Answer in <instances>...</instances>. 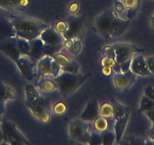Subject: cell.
I'll return each mask as SVG.
<instances>
[{"label":"cell","mask_w":154,"mask_h":145,"mask_svg":"<svg viewBox=\"0 0 154 145\" xmlns=\"http://www.w3.org/2000/svg\"><path fill=\"white\" fill-rule=\"evenodd\" d=\"M102 55L109 56L115 59L119 65L121 73L125 72L130 69L133 56L136 53L144 52L143 48L137 47L136 45L130 43H119L107 45L100 50Z\"/></svg>","instance_id":"1"},{"label":"cell","mask_w":154,"mask_h":145,"mask_svg":"<svg viewBox=\"0 0 154 145\" xmlns=\"http://www.w3.org/2000/svg\"><path fill=\"white\" fill-rule=\"evenodd\" d=\"M11 22L15 29L16 37L30 41L39 37L44 29L49 27L48 24L24 16H11Z\"/></svg>","instance_id":"2"},{"label":"cell","mask_w":154,"mask_h":145,"mask_svg":"<svg viewBox=\"0 0 154 145\" xmlns=\"http://www.w3.org/2000/svg\"><path fill=\"white\" fill-rule=\"evenodd\" d=\"M91 76V73H87L83 76L79 73L72 74L69 72H62L57 77L54 78V80L57 84L60 94L63 97H67L82 86Z\"/></svg>","instance_id":"3"},{"label":"cell","mask_w":154,"mask_h":145,"mask_svg":"<svg viewBox=\"0 0 154 145\" xmlns=\"http://www.w3.org/2000/svg\"><path fill=\"white\" fill-rule=\"evenodd\" d=\"M3 134V141L13 145H28L29 142L17 129L15 124L5 119L1 122Z\"/></svg>","instance_id":"4"},{"label":"cell","mask_w":154,"mask_h":145,"mask_svg":"<svg viewBox=\"0 0 154 145\" xmlns=\"http://www.w3.org/2000/svg\"><path fill=\"white\" fill-rule=\"evenodd\" d=\"M115 17L116 15L112 11L107 10L101 13L94 20V26L96 32H98L99 35H101L106 42L110 39L109 32Z\"/></svg>","instance_id":"5"},{"label":"cell","mask_w":154,"mask_h":145,"mask_svg":"<svg viewBox=\"0 0 154 145\" xmlns=\"http://www.w3.org/2000/svg\"><path fill=\"white\" fill-rule=\"evenodd\" d=\"M67 23V29L62 36L64 39H74L82 32L85 23V16L71 15L65 20Z\"/></svg>","instance_id":"6"},{"label":"cell","mask_w":154,"mask_h":145,"mask_svg":"<svg viewBox=\"0 0 154 145\" xmlns=\"http://www.w3.org/2000/svg\"><path fill=\"white\" fill-rule=\"evenodd\" d=\"M137 76L131 69L122 73H115L113 82L116 91L122 93L128 92L137 80Z\"/></svg>","instance_id":"7"},{"label":"cell","mask_w":154,"mask_h":145,"mask_svg":"<svg viewBox=\"0 0 154 145\" xmlns=\"http://www.w3.org/2000/svg\"><path fill=\"white\" fill-rule=\"evenodd\" d=\"M69 134L71 138L79 143H87L90 136L88 125L85 122L78 119L72 121L69 125Z\"/></svg>","instance_id":"8"},{"label":"cell","mask_w":154,"mask_h":145,"mask_svg":"<svg viewBox=\"0 0 154 145\" xmlns=\"http://www.w3.org/2000/svg\"><path fill=\"white\" fill-rule=\"evenodd\" d=\"M0 51L14 61L21 56L17 48L16 37L0 39Z\"/></svg>","instance_id":"9"},{"label":"cell","mask_w":154,"mask_h":145,"mask_svg":"<svg viewBox=\"0 0 154 145\" xmlns=\"http://www.w3.org/2000/svg\"><path fill=\"white\" fill-rule=\"evenodd\" d=\"M14 62L23 79L28 81H32L35 79V77H36L33 72L34 63L31 62L29 59L20 56Z\"/></svg>","instance_id":"10"},{"label":"cell","mask_w":154,"mask_h":145,"mask_svg":"<svg viewBox=\"0 0 154 145\" xmlns=\"http://www.w3.org/2000/svg\"><path fill=\"white\" fill-rule=\"evenodd\" d=\"M130 69L137 76H150L152 74L148 69L146 59L142 55H137L132 58Z\"/></svg>","instance_id":"11"},{"label":"cell","mask_w":154,"mask_h":145,"mask_svg":"<svg viewBox=\"0 0 154 145\" xmlns=\"http://www.w3.org/2000/svg\"><path fill=\"white\" fill-rule=\"evenodd\" d=\"M99 116L98 103L96 100L92 99L87 103L85 110L81 113L79 119L83 122H93Z\"/></svg>","instance_id":"12"},{"label":"cell","mask_w":154,"mask_h":145,"mask_svg":"<svg viewBox=\"0 0 154 145\" xmlns=\"http://www.w3.org/2000/svg\"><path fill=\"white\" fill-rule=\"evenodd\" d=\"M39 38L46 45H61L64 39L61 34L58 33L54 28L48 27L41 32Z\"/></svg>","instance_id":"13"},{"label":"cell","mask_w":154,"mask_h":145,"mask_svg":"<svg viewBox=\"0 0 154 145\" xmlns=\"http://www.w3.org/2000/svg\"><path fill=\"white\" fill-rule=\"evenodd\" d=\"M130 114H131V110L128 111L124 116L115 120L114 133H115L116 137V143H118V144L120 143L122 137H123L124 132H125V130L126 128L127 125H128V120H129Z\"/></svg>","instance_id":"14"},{"label":"cell","mask_w":154,"mask_h":145,"mask_svg":"<svg viewBox=\"0 0 154 145\" xmlns=\"http://www.w3.org/2000/svg\"><path fill=\"white\" fill-rule=\"evenodd\" d=\"M14 37H16V32L11 20L0 16V39Z\"/></svg>","instance_id":"15"},{"label":"cell","mask_w":154,"mask_h":145,"mask_svg":"<svg viewBox=\"0 0 154 145\" xmlns=\"http://www.w3.org/2000/svg\"><path fill=\"white\" fill-rule=\"evenodd\" d=\"M129 24L130 20H124L116 16L110 28V32H109L110 38H116L122 35L128 29Z\"/></svg>","instance_id":"16"},{"label":"cell","mask_w":154,"mask_h":145,"mask_svg":"<svg viewBox=\"0 0 154 145\" xmlns=\"http://www.w3.org/2000/svg\"><path fill=\"white\" fill-rule=\"evenodd\" d=\"M30 45V50L28 54L31 59L34 60H38L44 57V42L39 37L29 41Z\"/></svg>","instance_id":"17"},{"label":"cell","mask_w":154,"mask_h":145,"mask_svg":"<svg viewBox=\"0 0 154 145\" xmlns=\"http://www.w3.org/2000/svg\"><path fill=\"white\" fill-rule=\"evenodd\" d=\"M52 60L53 58L51 56H44L38 60L37 64L36 82L44 78L45 76L50 74V69Z\"/></svg>","instance_id":"18"},{"label":"cell","mask_w":154,"mask_h":145,"mask_svg":"<svg viewBox=\"0 0 154 145\" xmlns=\"http://www.w3.org/2000/svg\"><path fill=\"white\" fill-rule=\"evenodd\" d=\"M125 8H128L127 17L128 20H132L137 14L141 4V0H123Z\"/></svg>","instance_id":"19"},{"label":"cell","mask_w":154,"mask_h":145,"mask_svg":"<svg viewBox=\"0 0 154 145\" xmlns=\"http://www.w3.org/2000/svg\"><path fill=\"white\" fill-rule=\"evenodd\" d=\"M111 103L113 107V118L115 120L124 116L128 111L131 110L130 107L122 105L114 98H112L111 100Z\"/></svg>","instance_id":"20"},{"label":"cell","mask_w":154,"mask_h":145,"mask_svg":"<svg viewBox=\"0 0 154 145\" xmlns=\"http://www.w3.org/2000/svg\"><path fill=\"white\" fill-rule=\"evenodd\" d=\"M0 98L7 100H14L17 99V95L15 91L10 87L4 85L0 81Z\"/></svg>","instance_id":"21"},{"label":"cell","mask_w":154,"mask_h":145,"mask_svg":"<svg viewBox=\"0 0 154 145\" xmlns=\"http://www.w3.org/2000/svg\"><path fill=\"white\" fill-rule=\"evenodd\" d=\"M36 86L38 87L41 91H47V92H51L54 91L56 88H57V84L54 82V80L46 79V78H42L40 80H38L36 82Z\"/></svg>","instance_id":"22"},{"label":"cell","mask_w":154,"mask_h":145,"mask_svg":"<svg viewBox=\"0 0 154 145\" xmlns=\"http://www.w3.org/2000/svg\"><path fill=\"white\" fill-rule=\"evenodd\" d=\"M93 126L96 131L99 133L109 130V123L108 121V118L103 117L102 116H99L93 121Z\"/></svg>","instance_id":"23"},{"label":"cell","mask_w":154,"mask_h":145,"mask_svg":"<svg viewBox=\"0 0 154 145\" xmlns=\"http://www.w3.org/2000/svg\"><path fill=\"white\" fill-rule=\"evenodd\" d=\"M24 90L26 101H32V100H36L41 97V95L38 94V91L35 89L33 85L27 84V85H25Z\"/></svg>","instance_id":"24"},{"label":"cell","mask_w":154,"mask_h":145,"mask_svg":"<svg viewBox=\"0 0 154 145\" xmlns=\"http://www.w3.org/2000/svg\"><path fill=\"white\" fill-rule=\"evenodd\" d=\"M100 116L106 118L113 117V107L111 102H104L99 106Z\"/></svg>","instance_id":"25"},{"label":"cell","mask_w":154,"mask_h":145,"mask_svg":"<svg viewBox=\"0 0 154 145\" xmlns=\"http://www.w3.org/2000/svg\"><path fill=\"white\" fill-rule=\"evenodd\" d=\"M154 107V101L153 100H150L149 98L146 97V96L143 95L141 97L140 101V106L137 110V113H144V112L148 111V110H151Z\"/></svg>","instance_id":"26"},{"label":"cell","mask_w":154,"mask_h":145,"mask_svg":"<svg viewBox=\"0 0 154 145\" xmlns=\"http://www.w3.org/2000/svg\"><path fill=\"white\" fill-rule=\"evenodd\" d=\"M16 42H17V48L20 51L21 55H28L30 50V45L28 40L16 37Z\"/></svg>","instance_id":"27"},{"label":"cell","mask_w":154,"mask_h":145,"mask_svg":"<svg viewBox=\"0 0 154 145\" xmlns=\"http://www.w3.org/2000/svg\"><path fill=\"white\" fill-rule=\"evenodd\" d=\"M100 137H101V144L103 145H112L116 141L115 133L109 130L100 133Z\"/></svg>","instance_id":"28"},{"label":"cell","mask_w":154,"mask_h":145,"mask_svg":"<svg viewBox=\"0 0 154 145\" xmlns=\"http://www.w3.org/2000/svg\"><path fill=\"white\" fill-rule=\"evenodd\" d=\"M79 69H80L79 64L75 60H70L69 63L61 67L62 72H69L72 74H79Z\"/></svg>","instance_id":"29"},{"label":"cell","mask_w":154,"mask_h":145,"mask_svg":"<svg viewBox=\"0 0 154 145\" xmlns=\"http://www.w3.org/2000/svg\"><path fill=\"white\" fill-rule=\"evenodd\" d=\"M63 47V44L61 45H46L44 44L43 53L44 56H51L58 53Z\"/></svg>","instance_id":"30"},{"label":"cell","mask_w":154,"mask_h":145,"mask_svg":"<svg viewBox=\"0 0 154 145\" xmlns=\"http://www.w3.org/2000/svg\"><path fill=\"white\" fill-rule=\"evenodd\" d=\"M66 111H67V106L62 101L57 102L53 106V112L54 114L58 115V116L63 115Z\"/></svg>","instance_id":"31"},{"label":"cell","mask_w":154,"mask_h":145,"mask_svg":"<svg viewBox=\"0 0 154 145\" xmlns=\"http://www.w3.org/2000/svg\"><path fill=\"white\" fill-rule=\"evenodd\" d=\"M52 58L53 60H54L56 63H58L61 67L70 61L69 57H66L65 54H61V53H59V52L57 53V54H54V55L52 56Z\"/></svg>","instance_id":"32"},{"label":"cell","mask_w":154,"mask_h":145,"mask_svg":"<svg viewBox=\"0 0 154 145\" xmlns=\"http://www.w3.org/2000/svg\"><path fill=\"white\" fill-rule=\"evenodd\" d=\"M27 107L29 108V110L31 111L32 114L33 115V116H35V118L38 119V120H40L41 117H42V114H43L44 112L45 111V109L42 107H39V106H34V105H26Z\"/></svg>","instance_id":"33"},{"label":"cell","mask_w":154,"mask_h":145,"mask_svg":"<svg viewBox=\"0 0 154 145\" xmlns=\"http://www.w3.org/2000/svg\"><path fill=\"white\" fill-rule=\"evenodd\" d=\"M87 143L90 145H100L101 144V137L100 133L99 132H91L90 133L89 138H88Z\"/></svg>","instance_id":"34"},{"label":"cell","mask_w":154,"mask_h":145,"mask_svg":"<svg viewBox=\"0 0 154 145\" xmlns=\"http://www.w3.org/2000/svg\"><path fill=\"white\" fill-rule=\"evenodd\" d=\"M67 23H66V20H59L54 25V29L57 31L58 33L63 34L67 29Z\"/></svg>","instance_id":"35"},{"label":"cell","mask_w":154,"mask_h":145,"mask_svg":"<svg viewBox=\"0 0 154 145\" xmlns=\"http://www.w3.org/2000/svg\"><path fill=\"white\" fill-rule=\"evenodd\" d=\"M82 51V43L79 40L73 41L72 46L69 48V52L73 55H77Z\"/></svg>","instance_id":"36"},{"label":"cell","mask_w":154,"mask_h":145,"mask_svg":"<svg viewBox=\"0 0 154 145\" xmlns=\"http://www.w3.org/2000/svg\"><path fill=\"white\" fill-rule=\"evenodd\" d=\"M62 72L61 70V66L58 64L57 63H56L54 60H52L51 64V69H50V74L52 75L54 78L57 77L60 72Z\"/></svg>","instance_id":"37"},{"label":"cell","mask_w":154,"mask_h":145,"mask_svg":"<svg viewBox=\"0 0 154 145\" xmlns=\"http://www.w3.org/2000/svg\"><path fill=\"white\" fill-rule=\"evenodd\" d=\"M128 141L126 142L128 144H134V145H137V144H145L147 142L144 140V139L141 138V137H136V136H129L127 138Z\"/></svg>","instance_id":"38"},{"label":"cell","mask_w":154,"mask_h":145,"mask_svg":"<svg viewBox=\"0 0 154 145\" xmlns=\"http://www.w3.org/2000/svg\"><path fill=\"white\" fill-rule=\"evenodd\" d=\"M0 8L6 11H12L14 9L13 0H0Z\"/></svg>","instance_id":"39"},{"label":"cell","mask_w":154,"mask_h":145,"mask_svg":"<svg viewBox=\"0 0 154 145\" xmlns=\"http://www.w3.org/2000/svg\"><path fill=\"white\" fill-rule=\"evenodd\" d=\"M143 94H144V95L146 97H148V98L154 101V88L152 85H146L143 88Z\"/></svg>","instance_id":"40"},{"label":"cell","mask_w":154,"mask_h":145,"mask_svg":"<svg viewBox=\"0 0 154 145\" xmlns=\"http://www.w3.org/2000/svg\"><path fill=\"white\" fill-rule=\"evenodd\" d=\"M29 4V0H15L14 2V8L23 9L28 7Z\"/></svg>","instance_id":"41"},{"label":"cell","mask_w":154,"mask_h":145,"mask_svg":"<svg viewBox=\"0 0 154 145\" xmlns=\"http://www.w3.org/2000/svg\"><path fill=\"white\" fill-rule=\"evenodd\" d=\"M114 4H115V11L117 13L123 12L126 8L123 2H122L120 0H116L114 2Z\"/></svg>","instance_id":"42"},{"label":"cell","mask_w":154,"mask_h":145,"mask_svg":"<svg viewBox=\"0 0 154 145\" xmlns=\"http://www.w3.org/2000/svg\"><path fill=\"white\" fill-rule=\"evenodd\" d=\"M148 69L152 75H154V56H149L146 58Z\"/></svg>","instance_id":"43"},{"label":"cell","mask_w":154,"mask_h":145,"mask_svg":"<svg viewBox=\"0 0 154 145\" xmlns=\"http://www.w3.org/2000/svg\"><path fill=\"white\" fill-rule=\"evenodd\" d=\"M79 8V4L77 3V2H73V3L69 5V8H68V11H69L72 15H73L74 14H75V13L78 11Z\"/></svg>","instance_id":"44"},{"label":"cell","mask_w":154,"mask_h":145,"mask_svg":"<svg viewBox=\"0 0 154 145\" xmlns=\"http://www.w3.org/2000/svg\"><path fill=\"white\" fill-rule=\"evenodd\" d=\"M50 119H51V114H50V113L48 110H45L43 113V114H42V117H41L39 121H41L43 123H48L50 121Z\"/></svg>","instance_id":"45"},{"label":"cell","mask_w":154,"mask_h":145,"mask_svg":"<svg viewBox=\"0 0 154 145\" xmlns=\"http://www.w3.org/2000/svg\"><path fill=\"white\" fill-rule=\"evenodd\" d=\"M101 71L102 73L104 74L105 76H109L112 74V72H113L112 68L108 66H101Z\"/></svg>","instance_id":"46"},{"label":"cell","mask_w":154,"mask_h":145,"mask_svg":"<svg viewBox=\"0 0 154 145\" xmlns=\"http://www.w3.org/2000/svg\"><path fill=\"white\" fill-rule=\"evenodd\" d=\"M143 113L147 116L148 119H149V120L152 122V123L153 124L154 123V107L152 108V109H151V110H148V111L144 112Z\"/></svg>","instance_id":"47"},{"label":"cell","mask_w":154,"mask_h":145,"mask_svg":"<svg viewBox=\"0 0 154 145\" xmlns=\"http://www.w3.org/2000/svg\"><path fill=\"white\" fill-rule=\"evenodd\" d=\"M5 102L4 100L0 98V117L5 113Z\"/></svg>","instance_id":"48"},{"label":"cell","mask_w":154,"mask_h":145,"mask_svg":"<svg viewBox=\"0 0 154 145\" xmlns=\"http://www.w3.org/2000/svg\"><path fill=\"white\" fill-rule=\"evenodd\" d=\"M72 43H73V39H64V41H63V47H65L66 49L69 50Z\"/></svg>","instance_id":"49"},{"label":"cell","mask_w":154,"mask_h":145,"mask_svg":"<svg viewBox=\"0 0 154 145\" xmlns=\"http://www.w3.org/2000/svg\"><path fill=\"white\" fill-rule=\"evenodd\" d=\"M149 137L151 140L154 141V128L152 127L149 132Z\"/></svg>","instance_id":"50"},{"label":"cell","mask_w":154,"mask_h":145,"mask_svg":"<svg viewBox=\"0 0 154 145\" xmlns=\"http://www.w3.org/2000/svg\"><path fill=\"white\" fill-rule=\"evenodd\" d=\"M3 141V134H2V123L0 121V143H2Z\"/></svg>","instance_id":"51"},{"label":"cell","mask_w":154,"mask_h":145,"mask_svg":"<svg viewBox=\"0 0 154 145\" xmlns=\"http://www.w3.org/2000/svg\"><path fill=\"white\" fill-rule=\"evenodd\" d=\"M151 24H152V28L154 29V16H152V18H151Z\"/></svg>","instance_id":"52"},{"label":"cell","mask_w":154,"mask_h":145,"mask_svg":"<svg viewBox=\"0 0 154 145\" xmlns=\"http://www.w3.org/2000/svg\"><path fill=\"white\" fill-rule=\"evenodd\" d=\"M152 127H153V128H154V123H153V124H152Z\"/></svg>","instance_id":"53"},{"label":"cell","mask_w":154,"mask_h":145,"mask_svg":"<svg viewBox=\"0 0 154 145\" xmlns=\"http://www.w3.org/2000/svg\"><path fill=\"white\" fill-rule=\"evenodd\" d=\"M14 1H15V0H13V3H14Z\"/></svg>","instance_id":"54"},{"label":"cell","mask_w":154,"mask_h":145,"mask_svg":"<svg viewBox=\"0 0 154 145\" xmlns=\"http://www.w3.org/2000/svg\"><path fill=\"white\" fill-rule=\"evenodd\" d=\"M120 1H122V2H123V0H120Z\"/></svg>","instance_id":"55"},{"label":"cell","mask_w":154,"mask_h":145,"mask_svg":"<svg viewBox=\"0 0 154 145\" xmlns=\"http://www.w3.org/2000/svg\"><path fill=\"white\" fill-rule=\"evenodd\" d=\"M152 16H154V13H153V15H152Z\"/></svg>","instance_id":"56"},{"label":"cell","mask_w":154,"mask_h":145,"mask_svg":"<svg viewBox=\"0 0 154 145\" xmlns=\"http://www.w3.org/2000/svg\"><path fill=\"white\" fill-rule=\"evenodd\" d=\"M153 1H154V0H153Z\"/></svg>","instance_id":"57"}]
</instances>
